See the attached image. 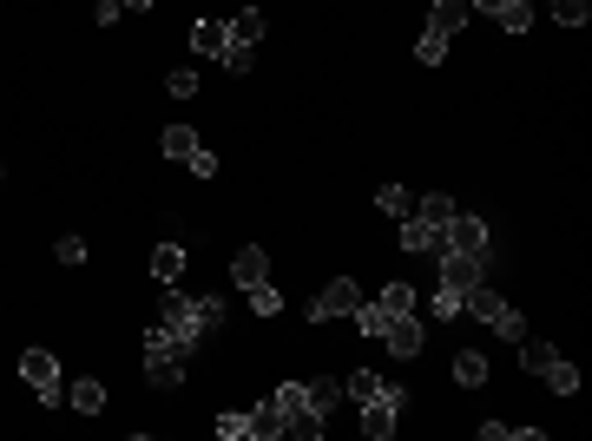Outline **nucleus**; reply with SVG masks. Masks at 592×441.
Returning a JSON list of instances; mask_svg holds the SVG:
<instances>
[{
  "mask_svg": "<svg viewBox=\"0 0 592 441\" xmlns=\"http://www.w3.org/2000/svg\"><path fill=\"white\" fill-rule=\"evenodd\" d=\"M461 316L487 323V330H494V336H507V343H520V336H527V316H520L514 303L500 297V290H487V284H474L468 297H461Z\"/></svg>",
  "mask_w": 592,
  "mask_h": 441,
  "instance_id": "f257e3e1",
  "label": "nucleus"
},
{
  "mask_svg": "<svg viewBox=\"0 0 592 441\" xmlns=\"http://www.w3.org/2000/svg\"><path fill=\"white\" fill-rule=\"evenodd\" d=\"M185 363H191V349L178 343L172 330H145V376H152V389H178L185 382Z\"/></svg>",
  "mask_w": 592,
  "mask_h": 441,
  "instance_id": "f03ea898",
  "label": "nucleus"
},
{
  "mask_svg": "<svg viewBox=\"0 0 592 441\" xmlns=\"http://www.w3.org/2000/svg\"><path fill=\"white\" fill-rule=\"evenodd\" d=\"M520 363H527L533 376H540L546 389H553V395H579V369L566 363V356H560L553 343H540V336H520Z\"/></svg>",
  "mask_w": 592,
  "mask_h": 441,
  "instance_id": "7ed1b4c3",
  "label": "nucleus"
},
{
  "mask_svg": "<svg viewBox=\"0 0 592 441\" xmlns=\"http://www.w3.org/2000/svg\"><path fill=\"white\" fill-rule=\"evenodd\" d=\"M158 330H172L178 343L198 356V343H204V323H198V297H185L178 284H165V297H158Z\"/></svg>",
  "mask_w": 592,
  "mask_h": 441,
  "instance_id": "20e7f679",
  "label": "nucleus"
},
{
  "mask_svg": "<svg viewBox=\"0 0 592 441\" xmlns=\"http://www.w3.org/2000/svg\"><path fill=\"white\" fill-rule=\"evenodd\" d=\"M277 415H283V435L296 441H323V409H310V395H303V382H277Z\"/></svg>",
  "mask_w": 592,
  "mask_h": 441,
  "instance_id": "39448f33",
  "label": "nucleus"
},
{
  "mask_svg": "<svg viewBox=\"0 0 592 441\" xmlns=\"http://www.w3.org/2000/svg\"><path fill=\"white\" fill-rule=\"evenodd\" d=\"M402 409H408V382H402V376H389L375 402H362V435H369V441H389V435H395V422H402Z\"/></svg>",
  "mask_w": 592,
  "mask_h": 441,
  "instance_id": "423d86ee",
  "label": "nucleus"
},
{
  "mask_svg": "<svg viewBox=\"0 0 592 441\" xmlns=\"http://www.w3.org/2000/svg\"><path fill=\"white\" fill-rule=\"evenodd\" d=\"M441 251L494 257V231H487V218H474V211H454V218H448V237H441Z\"/></svg>",
  "mask_w": 592,
  "mask_h": 441,
  "instance_id": "0eeeda50",
  "label": "nucleus"
},
{
  "mask_svg": "<svg viewBox=\"0 0 592 441\" xmlns=\"http://www.w3.org/2000/svg\"><path fill=\"white\" fill-rule=\"evenodd\" d=\"M20 376H27V389L40 395V402H66V376H60V363H53L47 349H27V356H20Z\"/></svg>",
  "mask_w": 592,
  "mask_h": 441,
  "instance_id": "6e6552de",
  "label": "nucleus"
},
{
  "mask_svg": "<svg viewBox=\"0 0 592 441\" xmlns=\"http://www.w3.org/2000/svg\"><path fill=\"white\" fill-rule=\"evenodd\" d=\"M362 303V290H356V277H329L323 290L310 297V323H329V316H349Z\"/></svg>",
  "mask_w": 592,
  "mask_h": 441,
  "instance_id": "1a4fd4ad",
  "label": "nucleus"
},
{
  "mask_svg": "<svg viewBox=\"0 0 592 441\" xmlns=\"http://www.w3.org/2000/svg\"><path fill=\"white\" fill-rule=\"evenodd\" d=\"M487 270H494V257H468V251H441V284L461 290L468 297L474 284H487Z\"/></svg>",
  "mask_w": 592,
  "mask_h": 441,
  "instance_id": "9d476101",
  "label": "nucleus"
},
{
  "mask_svg": "<svg viewBox=\"0 0 592 441\" xmlns=\"http://www.w3.org/2000/svg\"><path fill=\"white\" fill-rule=\"evenodd\" d=\"M382 343H389V356H395V363H415V356H421V343H428V330H421V316L408 310V316H389Z\"/></svg>",
  "mask_w": 592,
  "mask_h": 441,
  "instance_id": "9b49d317",
  "label": "nucleus"
},
{
  "mask_svg": "<svg viewBox=\"0 0 592 441\" xmlns=\"http://www.w3.org/2000/svg\"><path fill=\"white\" fill-rule=\"evenodd\" d=\"M441 237H448V224H428L421 211H402V251H415V257H441Z\"/></svg>",
  "mask_w": 592,
  "mask_h": 441,
  "instance_id": "f8f14e48",
  "label": "nucleus"
},
{
  "mask_svg": "<svg viewBox=\"0 0 592 441\" xmlns=\"http://www.w3.org/2000/svg\"><path fill=\"white\" fill-rule=\"evenodd\" d=\"M231 277H237V290L264 284V277H270V257H264V244H244V251L231 257Z\"/></svg>",
  "mask_w": 592,
  "mask_h": 441,
  "instance_id": "ddd939ff",
  "label": "nucleus"
},
{
  "mask_svg": "<svg viewBox=\"0 0 592 441\" xmlns=\"http://www.w3.org/2000/svg\"><path fill=\"white\" fill-rule=\"evenodd\" d=\"M461 27H468V0H435V7H428V33L454 40Z\"/></svg>",
  "mask_w": 592,
  "mask_h": 441,
  "instance_id": "4468645a",
  "label": "nucleus"
},
{
  "mask_svg": "<svg viewBox=\"0 0 592 441\" xmlns=\"http://www.w3.org/2000/svg\"><path fill=\"white\" fill-rule=\"evenodd\" d=\"M277 435H283L277 395H257V402H250V441H277Z\"/></svg>",
  "mask_w": 592,
  "mask_h": 441,
  "instance_id": "2eb2a0df",
  "label": "nucleus"
},
{
  "mask_svg": "<svg viewBox=\"0 0 592 441\" xmlns=\"http://www.w3.org/2000/svg\"><path fill=\"white\" fill-rule=\"evenodd\" d=\"M224 33H231V47H257V40H264V7L231 14V20H224Z\"/></svg>",
  "mask_w": 592,
  "mask_h": 441,
  "instance_id": "dca6fc26",
  "label": "nucleus"
},
{
  "mask_svg": "<svg viewBox=\"0 0 592 441\" xmlns=\"http://www.w3.org/2000/svg\"><path fill=\"white\" fill-rule=\"evenodd\" d=\"M66 409H73V415H99V409H106V389H99L93 376L66 382Z\"/></svg>",
  "mask_w": 592,
  "mask_h": 441,
  "instance_id": "f3484780",
  "label": "nucleus"
},
{
  "mask_svg": "<svg viewBox=\"0 0 592 441\" xmlns=\"http://www.w3.org/2000/svg\"><path fill=\"white\" fill-rule=\"evenodd\" d=\"M224 47H231V33H224V20H198V27H191V53H204V60H218Z\"/></svg>",
  "mask_w": 592,
  "mask_h": 441,
  "instance_id": "a211bd4d",
  "label": "nucleus"
},
{
  "mask_svg": "<svg viewBox=\"0 0 592 441\" xmlns=\"http://www.w3.org/2000/svg\"><path fill=\"white\" fill-rule=\"evenodd\" d=\"M185 277V244H158L152 251V284H178Z\"/></svg>",
  "mask_w": 592,
  "mask_h": 441,
  "instance_id": "6ab92c4d",
  "label": "nucleus"
},
{
  "mask_svg": "<svg viewBox=\"0 0 592 441\" xmlns=\"http://www.w3.org/2000/svg\"><path fill=\"white\" fill-rule=\"evenodd\" d=\"M382 382H389V376H375V369H349V376H343V395L362 409V402H375V395H382Z\"/></svg>",
  "mask_w": 592,
  "mask_h": 441,
  "instance_id": "aec40b11",
  "label": "nucleus"
},
{
  "mask_svg": "<svg viewBox=\"0 0 592 441\" xmlns=\"http://www.w3.org/2000/svg\"><path fill=\"white\" fill-rule=\"evenodd\" d=\"M158 152H165V158H185V165H191V152H198V132H191V126H165V132H158Z\"/></svg>",
  "mask_w": 592,
  "mask_h": 441,
  "instance_id": "412c9836",
  "label": "nucleus"
},
{
  "mask_svg": "<svg viewBox=\"0 0 592 441\" xmlns=\"http://www.w3.org/2000/svg\"><path fill=\"white\" fill-rule=\"evenodd\" d=\"M454 382H461V389H481L487 382V356L481 349H461V356H454Z\"/></svg>",
  "mask_w": 592,
  "mask_h": 441,
  "instance_id": "4be33fe9",
  "label": "nucleus"
},
{
  "mask_svg": "<svg viewBox=\"0 0 592 441\" xmlns=\"http://www.w3.org/2000/svg\"><path fill=\"white\" fill-rule=\"evenodd\" d=\"M349 316H356V330L369 336V343H382V330H389V310H382V303H356Z\"/></svg>",
  "mask_w": 592,
  "mask_h": 441,
  "instance_id": "5701e85b",
  "label": "nucleus"
},
{
  "mask_svg": "<svg viewBox=\"0 0 592 441\" xmlns=\"http://www.w3.org/2000/svg\"><path fill=\"white\" fill-rule=\"evenodd\" d=\"M303 395H310V409H336V402H343V382H336V376H316V382H303Z\"/></svg>",
  "mask_w": 592,
  "mask_h": 441,
  "instance_id": "b1692460",
  "label": "nucleus"
},
{
  "mask_svg": "<svg viewBox=\"0 0 592 441\" xmlns=\"http://www.w3.org/2000/svg\"><path fill=\"white\" fill-rule=\"evenodd\" d=\"M481 441H540V428H527V422H481Z\"/></svg>",
  "mask_w": 592,
  "mask_h": 441,
  "instance_id": "393cba45",
  "label": "nucleus"
},
{
  "mask_svg": "<svg viewBox=\"0 0 592 441\" xmlns=\"http://www.w3.org/2000/svg\"><path fill=\"white\" fill-rule=\"evenodd\" d=\"M494 20H500V33H527L533 27V7H527V0H507Z\"/></svg>",
  "mask_w": 592,
  "mask_h": 441,
  "instance_id": "a878e982",
  "label": "nucleus"
},
{
  "mask_svg": "<svg viewBox=\"0 0 592 441\" xmlns=\"http://www.w3.org/2000/svg\"><path fill=\"white\" fill-rule=\"evenodd\" d=\"M408 211H421L428 224H448V218H454V198H448V191H428V198H421V205H408Z\"/></svg>",
  "mask_w": 592,
  "mask_h": 441,
  "instance_id": "bb28decb",
  "label": "nucleus"
},
{
  "mask_svg": "<svg viewBox=\"0 0 592 441\" xmlns=\"http://www.w3.org/2000/svg\"><path fill=\"white\" fill-rule=\"evenodd\" d=\"M244 297H250V310H257V316H277V310H283V297H277V284H270V277H264V284H250Z\"/></svg>",
  "mask_w": 592,
  "mask_h": 441,
  "instance_id": "cd10ccee",
  "label": "nucleus"
},
{
  "mask_svg": "<svg viewBox=\"0 0 592 441\" xmlns=\"http://www.w3.org/2000/svg\"><path fill=\"white\" fill-rule=\"evenodd\" d=\"M375 303H382L389 316H408V310H415V290H408V284H382V297H375Z\"/></svg>",
  "mask_w": 592,
  "mask_h": 441,
  "instance_id": "c85d7f7f",
  "label": "nucleus"
},
{
  "mask_svg": "<svg viewBox=\"0 0 592 441\" xmlns=\"http://www.w3.org/2000/svg\"><path fill=\"white\" fill-rule=\"evenodd\" d=\"M553 20H560V27H586V20H592V0H553Z\"/></svg>",
  "mask_w": 592,
  "mask_h": 441,
  "instance_id": "c756f323",
  "label": "nucleus"
},
{
  "mask_svg": "<svg viewBox=\"0 0 592 441\" xmlns=\"http://www.w3.org/2000/svg\"><path fill=\"white\" fill-rule=\"evenodd\" d=\"M165 93L191 99V93H198V66H172V73H165Z\"/></svg>",
  "mask_w": 592,
  "mask_h": 441,
  "instance_id": "7c9ffc66",
  "label": "nucleus"
},
{
  "mask_svg": "<svg viewBox=\"0 0 592 441\" xmlns=\"http://www.w3.org/2000/svg\"><path fill=\"white\" fill-rule=\"evenodd\" d=\"M218 435L224 441H250V409H224L218 415Z\"/></svg>",
  "mask_w": 592,
  "mask_h": 441,
  "instance_id": "2f4dec72",
  "label": "nucleus"
},
{
  "mask_svg": "<svg viewBox=\"0 0 592 441\" xmlns=\"http://www.w3.org/2000/svg\"><path fill=\"white\" fill-rule=\"evenodd\" d=\"M415 53H421V66H441V60H448V40H441V33H428V27H421Z\"/></svg>",
  "mask_w": 592,
  "mask_h": 441,
  "instance_id": "473e14b6",
  "label": "nucleus"
},
{
  "mask_svg": "<svg viewBox=\"0 0 592 441\" xmlns=\"http://www.w3.org/2000/svg\"><path fill=\"white\" fill-rule=\"evenodd\" d=\"M218 66H224V73H250V66H257V47H224Z\"/></svg>",
  "mask_w": 592,
  "mask_h": 441,
  "instance_id": "72a5a7b5",
  "label": "nucleus"
},
{
  "mask_svg": "<svg viewBox=\"0 0 592 441\" xmlns=\"http://www.w3.org/2000/svg\"><path fill=\"white\" fill-rule=\"evenodd\" d=\"M428 310H435L441 323H454V316H461V290H448V284H441V290H435V303H428Z\"/></svg>",
  "mask_w": 592,
  "mask_h": 441,
  "instance_id": "f704fd0d",
  "label": "nucleus"
},
{
  "mask_svg": "<svg viewBox=\"0 0 592 441\" xmlns=\"http://www.w3.org/2000/svg\"><path fill=\"white\" fill-rule=\"evenodd\" d=\"M375 205H382V211H395V218H402V211L415 205V198H408L402 185H382V191H375Z\"/></svg>",
  "mask_w": 592,
  "mask_h": 441,
  "instance_id": "c9c22d12",
  "label": "nucleus"
},
{
  "mask_svg": "<svg viewBox=\"0 0 592 441\" xmlns=\"http://www.w3.org/2000/svg\"><path fill=\"white\" fill-rule=\"evenodd\" d=\"M198 323H204V336H218V323H224V303H218V297H198Z\"/></svg>",
  "mask_w": 592,
  "mask_h": 441,
  "instance_id": "e433bc0d",
  "label": "nucleus"
},
{
  "mask_svg": "<svg viewBox=\"0 0 592 441\" xmlns=\"http://www.w3.org/2000/svg\"><path fill=\"white\" fill-rule=\"evenodd\" d=\"M93 14H99V27H119V20H125V0H93Z\"/></svg>",
  "mask_w": 592,
  "mask_h": 441,
  "instance_id": "4c0bfd02",
  "label": "nucleus"
},
{
  "mask_svg": "<svg viewBox=\"0 0 592 441\" xmlns=\"http://www.w3.org/2000/svg\"><path fill=\"white\" fill-rule=\"evenodd\" d=\"M60 264H86V237H60Z\"/></svg>",
  "mask_w": 592,
  "mask_h": 441,
  "instance_id": "58836bf2",
  "label": "nucleus"
},
{
  "mask_svg": "<svg viewBox=\"0 0 592 441\" xmlns=\"http://www.w3.org/2000/svg\"><path fill=\"white\" fill-rule=\"evenodd\" d=\"M191 172H198V178H218V158H211V152L198 145V152H191Z\"/></svg>",
  "mask_w": 592,
  "mask_h": 441,
  "instance_id": "ea45409f",
  "label": "nucleus"
},
{
  "mask_svg": "<svg viewBox=\"0 0 592 441\" xmlns=\"http://www.w3.org/2000/svg\"><path fill=\"white\" fill-rule=\"evenodd\" d=\"M507 0H468V14H500Z\"/></svg>",
  "mask_w": 592,
  "mask_h": 441,
  "instance_id": "a19ab883",
  "label": "nucleus"
},
{
  "mask_svg": "<svg viewBox=\"0 0 592 441\" xmlns=\"http://www.w3.org/2000/svg\"><path fill=\"white\" fill-rule=\"evenodd\" d=\"M125 7H139V14H152V7H158V0H125Z\"/></svg>",
  "mask_w": 592,
  "mask_h": 441,
  "instance_id": "79ce46f5",
  "label": "nucleus"
}]
</instances>
